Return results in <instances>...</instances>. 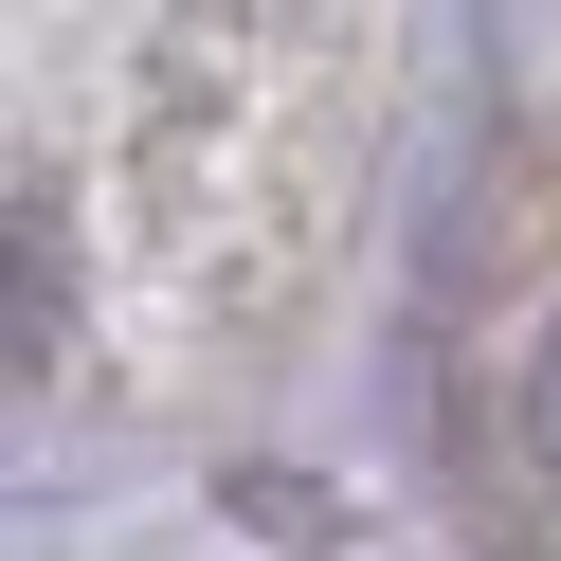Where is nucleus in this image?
Wrapping results in <instances>:
<instances>
[{"label":"nucleus","instance_id":"nucleus-1","mask_svg":"<svg viewBox=\"0 0 561 561\" xmlns=\"http://www.w3.org/2000/svg\"><path fill=\"white\" fill-rule=\"evenodd\" d=\"M380 0H0V435L199 380L308 290Z\"/></svg>","mask_w":561,"mask_h":561},{"label":"nucleus","instance_id":"nucleus-2","mask_svg":"<svg viewBox=\"0 0 561 561\" xmlns=\"http://www.w3.org/2000/svg\"><path fill=\"white\" fill-rule=\"evenodd\" d=\"M525 435H543V471H561V327H543V363H525Z\"/></svg>","mask_w":561,"mask_h":561}]
</instances>
